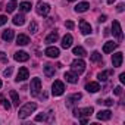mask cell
<instances>
[{"instance_id": "cell-36", "label": "cell", "mask_w": 125, "mask_h": 125, "mask_svg": "<svg viewBox=\"0 0 125 125\" xmlns=\"http://www.w3.org/2000/svg\"><path fill=\"white\" fill-rule=\"evenodd\" d=\"M113 93H115L116 96H121V93H122V87H121V85H118V87L113 90Z\"/></svg>"}, {"instance_id": "cell-11", "label": "cell", "mask_w": 125, "mask_h": 125, "mask_svg": "<svg viewBox=\"0 0 125 125\" xmlns=\"http://www.w3.org/2000/svg\"><path fill=\"white\" fill-rule=\"evenodd\" d=\"M44 54H46V56H49V57H59L60 52H59V49H57V47L50 46V47H47V49L44 50Z\"/></svg>"}, {"instance_id": "cell-19", "label": "cell", "mask_w": 125, "mask_h": 125, "mask_svg": "<svg viewBox=\"0 0 125 125\" xmlns=\"http://www.w3.org/2000/svg\"><path fill=\"white\" fill-rule=\"evenodd\" d=\"M65 80H66V83L77 84L78 83V75L74 74V72H65Z\"/></svg>"}, {"instance_id": "cell-32", "label": "cell", "mask_w": 125, "mask_h": 125, "mask_svg": "<svg viewBox=\"0 0 125 125\" xmlns=\"http://www.w3.org/2000/svg\"><path fill=\"white\" fill-rule=\"evenodd\" d=\"M15 9H16V3H15V2H10V3H9V5L6 6V12H8V13L13 12Z\"/></svg>"}, {"instance_id": "cell-26", "label": "cell", "mask_w": 125, "mask_h": 125, "mask_svg": "<svg viewBox=\"0 0 125 125\" xmlns=\"http://www.w3.org/2000/svg\"><path fill=\"white\" fill-rule=\"evenodd\" d=\"M2 38H3L5 41H10V40L13 38V30H6V31H3Z\"/></svg>"}, {"instance_id": "cell-29", "label": "cell", "mask_w": 125, "mask_h": 125, "mask_svg": "<svg viewBox=\"0 0 125 125\" xmlns=\"http://www.w3.org/2000/svg\"><path fill=\"white\" fill-rule=\"evenodd\" d=\"M90 59H91V62H102V54L99 52H93Z\"/></svg>"}, {"instance_id": "cell-34", "label": "cell", "mask_w": 125, "mask_h": 125, "mask_svg": "<svg viewBox=\"0 0 125 125\" xmlns=\"http://www.w3.org/2000/svg\"><path fill=\"white\" fill-rule=\"evenodd\" d=\"M8 22V16H5V15H0V27L2 25H5Z\"/></svg>"}, {"instance_id": "cell-16", "label": "cell", "mask_w": 125, "mask_h": 125, "mask_svg": "<svg viewBox=\"0 0 125 125\" xmlns=\"http://www.w3.org/2000/svg\"><path fill=\"white\" fill-rule=\"evenodd\" d=\"M110 116H112V112H110L109 109H106V110H100V112L97 113V119H100V121H109Z\"/></svg>"}, {"instance_id": "cell-28", "label": "cell", "mask_w": 125, "mask_h": 125, "mask_svg": "<svg viewBox=\"0 0 125 125\" xmlns=\"http://www.w3.org/2000/svg\"><path fill=\"white\" fill-rule=\"evenodd\" d=\"M15 25H24L25 24V16L24 15H15V18L12 19Z\"/></svg>"}, {"instance_id": "cell-46", "label": "cell", "mask_w": 125, "mask_h": 125, "mask_svg": "<svg viewBox=\"0 0 125 125\" xmlns=\"http://www.w3.org/2000/svg\"><path fill=\"white\" fill-rule=\"evenodd\" d=\"M68 2H75V0H68Z\"/></svg>"}, {"instance_id": "cell-13", "label": "cell", "mask_w": 125, "mask_h": 125, "mask_svg": "<svg viewBox=\"0 0 125 125\" xmlns=\"http://www.w3.org/2000/svg\"><path fill=\"white\" fill-rule=\"evenodd\" d=\"M81 97H83V96H81L80 93H75V94L69 96V97L66 99V106H68V107H72V106H74L78 100H81Z\"/></svg>"}, {"instance_id": "cell-17", "label": "cell", "mask_w": 125, "mask_h": 125, "mask_svg": "<svg viewBox=\"0 0 125 125\" xmlns=\"http://www.w3.org/2000/svg\"><path fill=\"white\" fill-rule=\"evenodd\" d=\"M88 8H90V3H87V2H81V3H78V5L75 6V12H78V13H84V12L88 10Z\"/></svg>"}, {"instance_id": "cell-25", "label": "cell", "mask_w": 125, "mask_h": 125, "mask_svg": "<svg viewBox=\"0 0 125 125\" xmlns=\"http://www.w3.org/2000/svg\"><path fill=\"white\" fill-rule=\"evenodd\" d=\"M9 96H10V99H12V103H13L15 106H19V96H18V93H16L15 90H10V91H9Z\"/></svg>"}, {"instance_id": "cell-1", "label": "cell", "mask_w": 125, "mask_h": 125, "mask_svg": "<svg viewBox=\"0 0 125 125\" xmlns=\"http://www.w3.org/2000/svg\"><path fill=\"white\" fill-rule=\"evenodd\" d=\"M37 109V104L35 103H32V102H30V103H27V104H24L19 110H18V116L21 118V119H25V118H28L34 110Z\"/></svg>"}, {"instance_id": "cell-21", "label": "cell", "mask_w": 125, "mask_h": 125, "mask_svg": "<svg viewBox=\"0 0 125 125\" xmlns=\"http://www.w3.org/2000/svg\"><path fill=\"white\" fill-rule=\"evenodd\" d=\"M54 72H56V69H54V66H53V65L47 63V65L44 66V75H46L47 78H50V77H54Z\"/></svg>"}, {"instance_id": "cell-2", "label": "cell", "mask_w": 125, "mask_h": 125, "mask_svg": "<svg viewBox=\"0 0 125 125\" xmlns=\"http://www.w3.org/2000/svg\"><path fill=\"white\" fill-rule=\"evenodd\" d=\"M71 69H72V72L77 74V75L83 74V72L85 71V62H84L83 59H75L72 63H71Z\"/></svg>"}, {"instance_id": "cell-39", "label": "cell", "mask_w": 125, "mask_h": 125, "mask_svg": "<svg viewBox=\"0 0 125 125\" xmlns=\"http://www.w3.org/2000/svg\"><path fill=\"white\" fill-rule=\"evenodd\" d=\"M44 119H46V115H44V113H43V115H37V116H35V121H37V122H38V121H44Z\"/></svg>"}, {"instance_id": "cell-8", "label": "cell", "mask_w": 125, "mask_h": 125, "mask_svg": "<svg viewBox=\"0 0 125 125\" xmlns=\"http://www.w3.org/2000/svg\"><path fill=\"white\" fill-rule=\"evenodd\" d=\"M28 78H30V71H28L25 66L19 68V71H18V75H16V81L19 83V81H25V80H28Z\"/></svg>"}, {"instance_id": "cell-45", "label": "cell", "mask_w": 125, "mask_h": 125, "mask_svg": "<svg viewBox=\"0 0 125 125\" xmlns=\"http://www.w3.org/2000/svg\"><path fill=\"white\" fill-rule=\"evenodd\" d=\"M0 88H2V80H0Z\"/></svg>"}, {"instance_id": "cell-43", "label": "cell", "mask_w": 125, "mask_h": 125, "mask_svg": "<svg viewBox=\"0 0 125 125\" xmlns=\"http://www.w3.org/2000/svg\"><path fill=\"white\" fill-rule=\"evenodd\" d=\"M80 121H81V124H87V122H88V119H87V118H81Z\"/></svg>"}, {"instance_id": "cell-9", "label": "cell", "mask_w": 125, "mask_h": 125, "mask_svg": "<svg viewBox=\"0 0 125 125\" xmlns=\"http://www.w3.org/2000/svg\"><path fill=\"white\" fill-rule=\"evenodd\" d=\"M122 60H124L122 53H121V52L115 53V54L112 56V65H113V68H119V66L122 65Z\"/></svg>"}, {"instance_id": "cell-23", "label": "cell", "mask_w": 125, "mask_h": 125, "mask_svg": "<svg viewBox=\"0 0 125 125\" xmlns=\"http://www.w3.org/2000/svg\"><path fill=\"white\" fill-rule=\"evenodd\" d=\"M72 53H74L75 56H78V57H84V56L87 54V52H85V49H84V47H81V46H77V47H74V50H72Z\"/></svg>"}, {"instance_id": "cell-7", "label": "cell", "mask_w": 125, "mask_h": 125, "mask_svg": "<svg viewBox=\"0 0 125 125\" xmlns=\"http://www.w3.org/2000/svg\"><path fill=\"white\" fill-rule=\"evenodd\" d=\"M112 32H113V35L116 38L122 40V28H121V24L118 21H113L112 22Z\"/></svg>"}, {"instance_id": "cell-35", "label": "cell", "mask_w": 125, "mask_h": 125, "mask_svg": "<svg viewBox=\"0 0 125 125\" xmlns=\"http://www.w3.org/2000/svg\"><path fill=\"white\" fill-rule=\"evenodd\" d=\"M3 75H5V77H10V75H12V68H10V66H9V68H6V69H5V72H3Z\"/></svg>"}, {"instance_id": "cell-20", "label": "cell", "mask_w": 125, "mask_h": 125, "mask_svg": "<svg viewBox=\"0 0 125 125\" xmlns=\"http://www.w3.org/2000/svg\"><path fill=\"white\" fill-rule=\"evenodd\" d=\"M85 90L88 93H97V91H100V84L99 83H88L85 85Z\"/></svg>"}, {"instance_id": "cell-6", "label": "cell", "mask_w": 125, "mask_h": 125, "mask_svg": "<svg viewBox=\"0 0 125 125\" xmlns=\"http://www.w3.org/2000/svg\"><path fill=\"white\" fill-rule=\"evenodd\" d=\"M63 91H65V85H63V83H62V81H54L53 83V85H52L53 96H62V94H63Z\"/></svg>"}, {"instance_id": "cell-24", "label": "cell", "mask_w": 125, "mask_h": 125, "mask_svg": "<svg viewBox=\"0 0 125 125\" xmlns=\"http://www.w3.org/2000/svg\"><path fill=\"white\" fill-rule=\"evenodd\" d=\"M112 74H113L112 69H109V71H103V72H100V74L97 75V78H99V81H106L107 77H110Z\"/></svg>"}, {"instance_id": "cell-41", "label": "cell", "mask_w": 125, "mask_h": 125, "mask_svg": "<svg viewBox=\"0 0 125 125\" xmlns=\"http://www.w3.org/2000/svg\"><path fill=\"white\" fill-rule=\"evenodd\" d=\"M106 21V15H102L100 18H99V22H104Z\"/></svg>"}, {"instance_id": "cell-3", "label": "cell", "mask_w": 125, "mask_h": 125, "mask_svg": "<svg viewBox=\"0 0 125 125\" xmlns=\"http://www.w3.org/2000/svg\"><path fill=\"white\" fill-rule=\"evenodd\" d=\"M93 112H94V110H93L91 106H88V107H80V109H75V110H74V116L78 118V119H81V118L91 116Z\"/></svg>"}, {"instance_id": "cell-27", "label": "cell", "mask_w": 125, "mask_h": 125, "mask_svg": "<svg viewBox=\"0 0 125 125\" xmlns=\"http://www.w3.org/2000/svg\"><path fill=\"white\" fill-rule=\"evenodd\" d=\"M19 10L21 12H30L31 10V3L30 2H22V3H19Z\"/></svg>"}, {"instance_id": "cell-42", "label": "cell", "mask_w": 125, "mask_h": 125, "mask_svg": "<svg viewBox=\"0 0 125 125\" xmlns=\"http://www.w3.org/2000/svg\"><path fill=\"white\" fill-rule=\"evenodd\" d=\"M118 12H124V5H122V3L118 6Z\"/></svg>"}, {"instance_id": "cell-14", "label": "cell", "mask_w": 125, "mask_h": 125, "mask_svg": "<svg viewBox=\"0 0 125 125\" xmlns=\"http://www.w3.org/2000/svg\"><path fill=\"white\" fill-rule=\"evenodd\" d=\"M116 47H118V43H115V41H106L104 46H103V53H112Z\"/></svg>"}, {"instance_id": "cell-40", "label": "cell", "mask_w": 125, "mask_h": 125, "mask_svg": "<svg viewBox=\"0 0 125 125\" xmlns=\"http://www.w3.org/2000/svg\"><path fill=\"white\" fill-rule=\"evenodd\" d=\"M119 81H121L122 84L125 83V74H121V75H119Z\"/></svg>"}, {"instance_id": "cell-38", "label": "cell", "mask_w": 125, "mask_h": 125, "mask_svg": "<svg viewBox=\"0 0 125 125\" xmlns=\"http://www.w3.org/2000/svg\"><path fill=\"white\" fill-rule=\"evenodd\" d=\"M102 103H104L106 106H112V104H113V100H112V99H106V100L102 102Z\"/></svg>"}, {"instance_id": "cell-30", "label": "cell", "mask_w": 125, "mask_h": 125, "mask_svg": "<svg viewBox=\"0 0 125 125\" xmlns=\"http://www.w3.org/2000/svg\"><path fill=\"white\" fill-rule=\"evenodd\" d=\"M28 30H30V32H31V34H35V32L38 31V25H37V22H35V21H32V22L30 24Z\"/></svg>"}, {"instance_id": "cell-33", "label": "cell", "mask_w": 125, "mask_h": 125, "mask_svg": "<svg viewBox=\"0 0 125 125\" xmlns=\"http://www.w3.org/2000/svg\"><path fill=\"white\" fill-rule=\"evenodd\" d=\"M0 62H3V63H6V62H8L6 53H3V52H0Z\"/></svg>"}, {"instance_id": "cell-44", "label": "cell", "mask_w": 125, "mask_h": 125, "mask_svg": "<svg viewBox=\"0 0 125 125\" xmlns=\"http://www.w3.org/2000/svg\"><path fill=\"white\" fill-rule=\"evenodd\" d=\"M113 2H115V0H107V3H109V5H112Z\"/></svg>"}, {"instance_id": "cell-12", "label": "cell", "mask_w": 125, "mask_h": 125, "mask_svg": "<svg viewBox=\"0 0 125 125\" xmlns=\"http://www.w3.org/2000/svg\"><path fill=\"white\" fill-rule=\"evenodd\" d=\"M13 59H15L16 62H27V60L30 59V54H28L27 52H22V50H19V52H16V53H15Z\"/></svg>"}, {"instance_id": "cell-18", "label": "cell", "mask_w": 125, "mask_h": 125, "mask_svg": "<svg viewBox=\"0 0 125 125\" xmlns=\"http://www.w3.org/2000/svg\"><path fill=\"white\" fill-rule=\"evenodd\" d=\"M28 43H30V37H28V35L19 34V35L16 37V44H18V46H27Z\"/></svg>"}, {"instance_id": "cell-10", "label": "cell", "mask_w": 125, "mask_h": 125, "mask_svg": "<svg viewBox=\"0 0 125 125\" xmlns=\"http://www.w3.org/2000/svg\"><path fill=\"white\" fill-rule=\"evenodd\" d=\"M80 30H81V32H83L84 35H88V34L93 32V31H91V25H90L87 21H84V19L80 21Z\"/></svg>"}, {"instance_id": "cell-5", "label": "cell", "mask_w": 125, "mask_h": 125, "mask_svg": "<svg viewBox=\"0 0 125 125\" xmlns=\"http://www.w3.org/2000/svg\"><path fill=\"white\" fill-rule=\"evenodd\" d=\"M35 10H37V13L40 16H47L49 12H50V5L49 3H44V2H38Z\"/></svg>"}, {"instance_id": "cell-47", "label": "cell", "mask_w": 125, "mask_h": 125, "mask_svg": "<svg viewBox=\"0 0 125 125\" xmlns=\"http://www.w3.org/2000/svg\"><path fill=\"white\" fill-rule=\"evenodd\" d=\"M12 2H16V0H12Z\"/></svg>"}, {"instance_id": "cell-37", "label": "cell", "mask_w": 125, "mask_h": 125, "mask_svg": "<svg viewBox=\"0 0 125 125\" xmlns=\"http://www.w3.org/2000/svg\"><path fill=\"white\" fill-rule=\"evenodd\" d=\"M65 25H66V28H68V30H72V28H74V22H72V21H66V24H65Z\"/></svg>"}, {"instance_id": "cell-22", "label": "cell", "mask_w": 125, "mask_h": 125, "mask_svg": "<svg viewBox=\"0 0 125 125\" xmlns=\"http://www.w3.org/2000/svg\"><path fill=\"white\" fill-rule=\"evenodd\" d=\"M57 38H59V34H57L56 31H53V32H50V34L46 37V43H47V44L56 43V41H57Z\"/></svg>"}, {"instance_id": "cell-4", "label": "cell", "mask_w": 125, "mask_h": 125, "mask_svg": "<svg viewBox=\"0 0 125 125\" xmlns=\"http://www.w3.org/2000/svg\"><path fill=\"white\" fill-rule=\"evenodd\" d=\"M30 91H31V96H38V93L41 91V80L40 78H32L31 80Z\"/></svg>"}, {"instance_id": "cell-31", "label": "cell", "mask_w": 125, "mask_h": 125, "mask_svg": "<svg viewBox=\"0 0 125 125\" xmlns=\"http://www.w3.org/2000/svg\"><path fill=\"white\" fill-rule=\"evenodd\" d=\"M0 103H2V106H3L6 110H10V103H9L3 96H0Z\"/></svg>"}, {"instance_id": "cell-15", "label": "cell", "mask_w": 125, "mask_h": 125, "mask_svg": "<svg viewBox=\"0 0 125 125\" xmlns=\"http://www.w3.org/2000/svg\"><path fill=\"white\" fill-rule=\"evenodd\" d=\"M72 41H74L72 35L71 34H66L63 38H62V47H63V49H69L72 46Z\"/></svg>"}]
</instances>
